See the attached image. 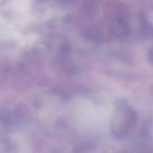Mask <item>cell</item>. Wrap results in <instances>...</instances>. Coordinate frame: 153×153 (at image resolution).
Listing matches in <instances>:
<instances>
[]
</instances>
